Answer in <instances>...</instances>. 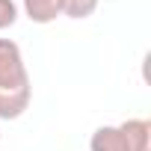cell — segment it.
<instances>
[{"mask_svg": "<svg viewBox=\"0 0 151 151\" xmlns=\"http://www.w3.org/2000/svg\"><path fill=\"white\" fill-rule=\"evenodd\" d=\"M119 127L127 136V145L133 151H151V122L148 119H124Z\"/></svg>", "mask_w": 151, "mask_h": 151, "instance_id": "cell-4", "label": "cell"}, {"mask_svg": "<svg viewBox=\"0 0 151 151\" xmlns=\"http://www.w3.org/2000/svg\"><path fill=\"white\" fill-rule=\"evenodd\" d=\"M89 151H133L119 124H101L89 136Z\"/></svg>", "mask_w": 151, "mask_h": 151, "instance_id": "cell-2", "label": "cell"}, {"mask_svg": "<svg viewBox=\"0 0 151 151\" xmlns=\"http://www.w3.org/2000/svg\"><path fill=\"white\" fill-rule=\"evenodd\" d=\"M18 15H21V6L15 3V0H0V33L15 27Z\"/></svg>", "mask_w": 151, "mask_h": 151, "instance_id": "cell-6", "label": "cell"}, {"mask_svg": "<svg viewBox=\"0 0 151 151\" xmlns=\"http://www.w3.org/2000/svg\"><path fill=\"white\" fill-rule=\"evenodd\" d=\"M101 0H62V15L71 21H86L95 15Z\"/></svg>", "mask_w": 151, "mask_h": 151, "instance_id": "cell-5", "label": "cell"}, {"mask_svg": "<svg viewBox=\"0 0 151 151\" xmlns=\"http://www.w3.org/2000/svg\"><path fill=\"white\" fill-rule=\"evenodd\" d=\"M21 12L33 24H53L62 18V0H21Z\"/></svg>", "mask_w": 151, "mask_h": 151, "instance_id": "cell-3", "label": "cell"}, {"mask_svg": "<svg viewBox=\"0 0 151 151\" xmlns=\"http://www.w3.org/2000/svg\"><path fill=\"white\" fill-rule=\"evenodd\" d=\"M0 139H3V136H0Z\"/></svg>", "mask_w": 151, "mask_h": 151, "instance_id": "cell-7", "label": "cell"}, {"mask_svg": "<svg viewBox=\"0 0 151 151\" xmlns=\"http://www.w3.org/2000/svg\"><path fill=\"white\" fill-rule=\"evenodd\" d=\"M33 80L21 53V45L0 39V122H15L30 110Z\"/></svg>", "mask_w": 151, "mask_h": 151, "instance_id": "cell-1", "label": "cell"}]
</instances>
